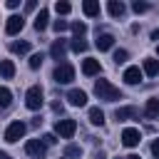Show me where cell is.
Wrapping results in <instances>:
<instances>
[{
	"label": "cell",
	"mask_w": 159,
	"mask_h": 159,
	"mask_svg": "<svg viewBox=\"0 0 159 159\" xmlns=\"http://www.w3.org/2000/svg\"><path fill=\"white\" fill-rule=\"evenodd\" d=\"M94 94H97L102 102H117V99H122L119 87H114L109 80H97V82H94Z\"/></svg>",
	"instance_id": "cell-1"
},
{
	"label": "cell",
	"mask_w": 159,
	"mask_h": 159,
	"mask_svg": "<svg viewBox=\"0 0 159 159\" xmlns=\"http://www.w3.org/2000/svg\"><path fill=\"white\" fill-rule=\"evenodd\" d=\"M42 104H45L42 89H40V84H32V87L27 89V94H25V107H27V109H40Z\"/></svg>",
	"instance_id": "cell-2"
},
{
	"label": "cell",
	"mask_w": 159,
	"mask_h": 159,
	"mask_svg": "<svg viewBox=\"0 0 159 159\" xmlns=\"http://www.w3.org/2000/svg\"><path fill=\"white\" fill-rule=\"evenodd\" d=\"M72 80H75V67H72V65L62 62V65L55 67V82H60V84H70Z\"/></svg>",
	"instance_id": "cell-3"
},
{
	"label": "cell",
	"mask_w": 159,
	"mask_h": 159,
	"mask_svg": "<svg viewBox=\"0 0 159 159\" xmlns=\"http://www.w3.org/2000/svg\"><path fill=\"white\" fill-rule=\"evenodd\" d=\"M55 132H57L62 139H70V137L77 132V122H75V119H57V122H55Z\"/></svg>",
	"instance_id": "cell-4"
},
{
	"label": "cell",
	"mask_w": 159,
	"mask_h": 159,
	"mask_svg": "<svg viewBox=\"0 0 159 159\" xmlns=\"http://www.w3.org/2000/svg\"><path fill=\"white\" fill-rule=\"evenodd\" d=\"M25 132H27V124L17 119V122H12V124L5 129V142H17V139L25 137Z\"/></svg>",
	"instance_id": "cell-5"
},
{
	"label": "cell",
	"mask_w": 159,
	"mask_h": 159,
	"mask_svg": "<svg viewBox=\"0 0 159 159\" xmlns=\"http://www.w3.org/2000/svg\"><path fill=\"white\" fill-rule=\"evenodd\" d=\"M25 152H27L30 157H35V159H42V157H45V144H42V139H27V142H25Z\"/></svg>",
	"instance_id": "cell-6"
},
{
	"label": "cell",
	"mask_w": 159,
	"mask_h": 159,
	"mask_svg": "<svg viewBox=\"0 0 159 159\" xmlns=\"http://www.w3.org/2000/svg\"><path fill=\"white\" fill-rule=\"evenodd\" d=\"M22 27H25L22 15H10V17H7V22H5V32H7V35H17Z\"/></svg>",
	"instance_id": "cell-7"
},
{
	"label": "cell",
	"mask_w": 159,
	"mask_h": 159,
	"mask_svg": "<svg viewBox=\"0 0 159 159\" xmlns=\"http://www.w3.org/2000/svg\"><path fill=\"white\" fill-rule=\"evenodd\" d=\"M139 139H142V134H139V129H134V127H127V129L122 132V144H124V147H137Z\"/></svg>",
	"instance_id": "cell-8"
},
{
	"label": "cell",
	"mask_w": 159,
	"mask_h": 159,
	"mask_svg": "<svg viewBox=\"0 0 159 159\" xmlns=\"http://www.w3.org/2000/svg\"><path fill=\"white\" fill-rule=\"evenodd\" d=\"M65 52H67V40H55L52 47H50L52 60H65Z\"/></svg>",
	"instance_id": "cell-9"
},
{
	"label": "cell",
	"mask_w": 159,
	"mask_h": 159,
	"mask_svg": "<svg viewBox=\"0 0 159 159\" xmlns=\"http://www.w3.org/2000/svg\"><path fill=\"white\" fill-rule=\"evenodd\" d=\"M99 60H92V57H87L84 62H82V72L87 75V77H94V75H99Z\"/></svg>",
	"instance_id": "cell-10"
},
{
	"label": "cell",
	"mask_w": 159,
	"mask_h": 159,
	"mask_svg": "<svg viewBox=\"0 0 159 159\" xmlns=\"http://www.w3.org/2000/svg\"><path fill=\"white\" fill-rule=\"evenodd\" d=\"M142 75H144V72H142L139 67H127V70H124V82H127V84H139V82H142Z\"/></svg>",
	"instance_id": "cell-11"
},
{
	"label": "cell",
	"mask_w": 159,
	"mask_h": 159,
	"mask_svg": "<svg viewBox=\"0 0 159 159\" xmlns=\"http://www.w3.org/2000/svg\"><path fill=\"white\" fill-rule=\"evenodd\" d=\"M67 99H70V104H75V107H84V104H87V94H84L82 89H70V92H67Z\"/></svg>",
	"instance_id": "cell-12"
},
{
	"label": "cell",
	"mask_w": 159,
	"mask_h": 159,
	"mask_svg": "<svg viewBox=\"0 0 159 159\" xmlns=\"http://www.w3.org/2000/svg\"><path fill=\"white\" fill-rule=\"evenodd\" d=\"M82 12H84L87 17H97V15L102 12V7H99L97 0H84V2H82Z\"/></svg>",
	"instance_id": "cell-13"
},
{
	"label": "cell",
	"mask_w": 159,
	"mask_h": 159,
	"mask_svg": "<svg viewBox=\"0 0 159 159\" xmlns=\"http://www.w3.org/2000/svg\"><path fill=\"white\" fill-rule=\"evenodd\" d=\"M97 50L99 52H104V50H109L112 45H114V35H109V32H102V35H97Z\"/></svg>",
	"instance_id": "cell-14"
},
{
	"label": "cell",
	"mask_w": 159,
	"mask_h": 159,
	"mask_svg": "<svg viewBox=\"0 0 159 159\" xmlns=\"http://www.w3.org/2000/svg\"><path fill=\"white\" fill-rule=\"evenodd\" d=\"M114 117H117V122H127V119H134V117H137V107H119V109L114 112Z\"/></svg>",
	"instance_id": "cell-15"
},
{
	"label": "cell",
	"mask_w": 159,
	"mask_h": 159,
	"mask_svg": "<svg viewBox=\"0 0 159 159\" xmlns=\"http://www.w3.org/2000/svg\"><path fill=\"white\" fill-rule=\"evenodd\" d=\"M12 75H15L12 60H0V77H2V80H12Z\"/></svg>",
	"instance_id": "cell-16"
},
{
	"label": "cell",
	"mask_w": 159,
	"mask_h": 159,
	"mask_svg": "<svg viewBox=\"0 0 159 159\" xmlns=\"http://www.w3.org/2000/svg\"><path fill=\"white\" fill-rule=\"evenodd\" d=\"M107 10H109L112 17H122V15H124V2H122V0H109V2H107Z\"/></svg>",
	"instance_id": "cell-17"
},
{
	"label": "cell",
	"mask_w": 159,
	"mask_h": 159,
	"mask_svg": "<svg viewBox=\"0 0 159 159\" xmlns=\"http://www.w3.org/2000/svg\"><path fill=\"white\" fill-rule=\"evenodd\" d=\"M47 20H50V12L42 7V10L37 12V17H35V30H37V32H42V30L47 27Z\"/></svg>",
	"instance_id": "cell-18"
},
{
	"label": "cell",
	"mask_w": 159,
	"mask_h": 159,
	"mask_svg": "<svg viewBox=\"0 0 159 159\" xmlns=\"http://www.w3.org/2000/svg\"><path fill=\"white\" fill-rule=\"evenodd\" d=\"M144 72H147L149 77H157V75H159V60L147 57V60H144Z\"/></svg>",
	"instance_id": "cell-19"
},
{
	"label": "cell",
	"mask_w": 159,
	"mask_h": 159,
	"mask_svg": "<svg viewBox=\"0 0 159 159\" xmlns=\"http://www.w3.org/2000/svg\"><path fill=\"white\" fill-rule=\"evenodd\" d=\"M89 122H92L94 127H102V124H104V112H102L99 107H92V109H89Z\"/></svg>",
	"instance_id": "cell-20"
},
{
	"label": "cell",
	"mask_w": 159,
	"mask_h": 159,
	"mask_svg": "<svg viewBox=\"0 0 159 159\" xmlns=\"http://www.w3.org/2000/svg\"><path fill=\"white\" fill-rule=\"evenodd\" d=\"M144 114H147V117H157V114H159V97H152V99H147Z\"/></svg>",
	"instance_id": "cell-21"
},
{
	"label": "cell",
	"mask_w": 159,
	"mask_h": 159,
	"mask_svg": "<svg viewBox=\"0 0 159 159\" xmlns=\"http://www.w3.org/2000/svg\"><path fill=\"white\" fill-rule=\"evenodd\" d=\"M10 102H12V92L7 87H0V109L10 107Z\"/></svg>",
	"instance_id": "cell-22"
},
{
	"label": "cell",
	"mask_w": 159,
	"mask_h": 159,
	"mask_svg": "<svg viewBox=\"0 0 159 159\" xmlns=\"http://www.w3.org/2000/svg\"><path fill=\"white\" fill-rule=\"evenodd\" d=\"M10 50H12L15 55H25V52H30V42H12Z\"/></svg>",
	"instance_id": "cell-23"
},
{
	"label": "cell",
	"mask_w": 159,
	"mask_h": 159,
	"mask_svg": "<svg viewBox=\"0 0 159 159\" xmlns=\"http://www.w3.org/2000/svg\"><path fill=\"white\" fill-rule=\"evenodd\" d=\"M55 10H57V15H67V12L72 10V5L65 2V0H57V2H55Z\"/></svg>",
	"instance_id": "cell-24"
},
{
	"label": "cell",
	"mask_w": 159,
	"mask_h": 159,
	"mask_svg": "<svg viewBox=\"0 0 159 159\" xmlns=\"http://www.w3.org/2000/svg\"><path fill=\"white\" fill-rule=\"evenodd\" d=\"M70 47H72V52H84V50H87V42H84L82 37H75Z\"/></svg>",
	"instance_id": "cell-25"
},
{
	"label": "cell",
	"mask_w": 159,
	"mask_h": 159,
	"mask_svg": "<svg viewBox=\"0 0 159 159\" xmlns=\"http://www.w3.org/2000/svg\"><path fill=\"white\" fill-rule=\"evenodd\" d=\"M70 27H72V32H75V37H82V35L87 32V25H84V22H72Z\"/></svg>",
	"instance_id": "cell-26"
},
{
	"label": "cell",
	"mask_w": 159,
	"mask_h": 159,
	"mask_svg": "<svg viewBox=\"0 0 159 159\" xmlns=\"http://www.w3.org/2000/svg\"><path fill=\"white\" fill-rule=\"evenodd\" d=\"M42 60H45V55H42V52H35V55L30 57V70H37V67L42 65Z\"/></svg>",
	"instance_id": "cell-27"
},
{
	"label": "cell",
	"mask_w": 159,
	"mask_h": 159,
	"mask_svg": "<svg viewBox=\"0 0 159 159\" xmlns=\"http://www.w3.org/2000/svg\"><path fill=\"white\" fill-rule=\"evenodd\" d=\"M65 154H67V157H82V149H80L77 144H70V147L65 149Z\"/></svg>",
	"instance_id": "cell-28"
},
{
	"label": "cell",
	"mask_w": 159,
	"mask_h": 159,
	"mask_svg": "<svg viewBox=\"0 0 159 159\" xmlns=\"http://www.w3.org/2000/svg\"><path fill=\"white\" fill-rule=\"evenodd\" d=\"M132 10H134V12L139 15V12H147V10H149V5H147V2H139V0H137V2H132Z\"/></svg>",
	"instance_id": "cell-29"
},
{
	"label": "cell",
	"mask_w": 159,
	"mask_h": 159,
	"mask_svg": "<svg viewBox=\"0 0 159 159\" xmlns=\"http://www.w3.org/2000/svg\"><path fill=\"white\" fill-rule=\"evenodd\" d=\"M52 27H55V32H62V30H67L70 25H67V20H55Z\"/></svg>",
	"instance_id": "cell-30"
},
{
	"label": "cell",
	"mask_w": 159,
	"mask_h": 159,
	"mask_svg": "<svg viewBox=\"0 0 159 159\" xmlns=\"http://www.w3.org/2000/svg\"><path fill=\"white\" fill-rule=\"evenodd\" d=\"M127 57H129V52H127V50H117V52H114V62H117V65H119V62H124Z\"/></svg>",
	"instance_id": "cell-31"
},
{
	"label": "cell",
	"mask_w": 159,
	"mask_h": 159,
	"mask_svg": "<svg viewBox=\"0 0 159 159\" xmlns=\"http://www.w3.org/2000/svg\"><path fill=\"white\" fill-rule=\"evenodd\" d=\"M55 142H57L55 134H45V137H42V144H45V147H50V144H55Z\"/></svg>",
	"instance_id": "cell-32"
},
{
	"label": "cell",
	"mask_w": 159,
	"mask_h": 159,
	"mask_svg": "<svg viewBox=\"0 0 159 159\" xmlns=\"http://www.w3.org/2000/svg\"><path fill=\"white\" fill-rule=\"evenodd\" d=\"M152 154L159 159V139H154V142H152Z\"/></svg>",
	"instance_id": "cell-33"
},
{
	"label": "cell",
	"mask_w": 159,
	"mask_h": 159,
	"mask_svg": "<svg viewBox=\"0 0 159 159\" xmlns=\"http://www.w3.org/2000/svg\"><path fill=\"white\" fill-rule=\"evenodd\" d=\"M25 10L32 12V10H35V0H27V2H25Z\"/></svg>",
	"instance_id": "cell-34"
},
{
	"label": "cell",
	"mask_w": 159,
	"mask_h": 159,
	"mask_svg": "<svg viewBox=\"0 0 159 159\" xmlns=\"http://www.w3.org/2000/svg\"><path fill=\"white\" fill-rule=\"evenodd\" d=\"M17 5H20V0H7V7H10V10H15Z\"/></svg>",
	"instance_id": "cell-35"
},
{
	"label": "cell",
	"mask_w": 159,
	"mask_h": 159,
	"mask_svg": "<svg viewBox=\"0 0 159 159\" xmlns=\"http://www.w3.org/2000/svg\"><path fill=\"white\" fill-rule=\"evenodd\" d=\"M0 159H12V157H10L7 152H0Z\"/></svg>",
	"instance_id": "cell-36"
},
{
	"label": "cell",
	"mask_w": 159,
	"mask_h": 159,
	"mask_svg": "<svg viewBox=\"0 0 159 159\" xmlns=\"http://www.w3.org/2000/svg\"><path fill=\"white\" fill-rule=\"evenodd\" d=\"M152 40H159V27H157V30L152 32Z\"/></svg>",
	"instance_id": "cell-37"
},
{
	"label": "cell",
	"mask_w": 159,
	"mask_h": 159,
	"mask_svg": "<svg viewBox=\"0 0 159 159\" xmlns=\"http://www.w3.org/2000/svg\"><path fill=\"white\" fill-rule=\"evenodd\" d=\"M127 159H142V157H139V154H129Z\"/></svg>",
	"instance_id": "cell-38"
},
{
	"label": "cell",
	"mask_w": 159,
	"mask_h": 159,
	"mask_svg": "<svg viewBox=\"0 0 159 159\" xmlns=\"http://www.w3.org/2000/svg\"><path fill=\"white\" fill-rule=\"evenodd\" d=\"M157 52H159V45H157Z\"/></svg>",
	"instance_id": "cell-39"
},
{
	"label": "cell",
	"mask_w": 159,
	"mask_h": 159,
	"mask_svg": "<svg viewBox=\"0 0 159 159\" xmlns=\"http://www.w3.org/2000/svg\"><path fill=\"white\" fill-rule=\"evenodd\" d=\"M117 159H119V157H117Z\"/></svg>",
	"instance_id": "cell-40"
}]
</instances>
